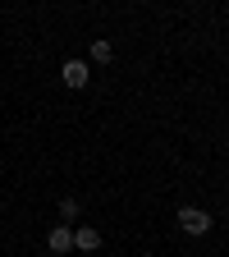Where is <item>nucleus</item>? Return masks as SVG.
Masks as SVG:
<instances>
[{
    "mask_svg": "<svg viewBox=\"0 0 229 257\" xmlns=\"http://www.w3.org/2000/svg\"><path fill=\"white\" fill-rule=\"evenodd\" d=\"M46 243H51V252H69L74 248V230H69V225H55Z\"/></svg>",
    "mask_w": 229,
    "mask_h": 257,
    "instance_id": "nucleus-3",
    "label": "nucleus"
},
{
    "mask_svg": "<svg viewBox=\"0 0 229 257\" xmlns=\"http://www.w3.org/2000/svg\"><path fill=\"white\" fill-rule=\"evenodd\" d=\"M74 248H83V252H96V248H101V234H96L92 225H83V230H74Z\"/></svg>",
    "mask_w": 229,
    "mask_h": 257,
    "instance_id": "nucleus-4",
    "label": "nucleus"
},
{
    "mask_svg": "<svg viewBox=\"0 0 229 257\" xmlns=\"http://www.w3.org/2000/svg\"><path fill=\"white\" fill-rule=\"evenodd\" d=\"M87 64L83 60H64V87H87Z\"/></svg>",
    "mask_w": 229,
    "mask_h": 257,
    "instance_id": "nucleus-2",
    "label": "nucleus"
},
{
    "mask_svg": "<svg viewBox=\"0 0 229 257\" xmlns=\"http://www.w3.org/2000/svg\"><path fill=\"white\" fill-rule=\"evenodd\" d=\"M110 55H115V46H110L106 37H96V42H92V60H96V64H106Z\"/></svg>",
    "mask_w": 229,
    "mask_h": 257,
    "instance_id": "nucleus-5",
    "label": "nucleus"
},
{
    "mask_svg": "<svg viewBox=\"0 0 229 257\" xmlns=\"http://www.w3.org/2000/svg\"><path fill=\"white\" fill-rule=\"evenodd\" d=\"M174 220L183 225L188 234H206V230H211V216H206L202 207H179V216H174Z\"/></svg>",
    "mask_w": 229,
    "mask_h": 257,
    "instance_id": "nucleus-1",
    "label": "nucleus"
},
{
    "mask_svg": "<svg viewBox=\"0 0 229 257\" xmlns=\"http://www.w3.org/2000/svg\"><path fill=\"white\" fill-rule=\"evenodd\" d=\"M60 216H64V220H78V198H64V202H60Z\"/></svg>",
    "mask_w": 229,
    "mask_h": 257,
    "instance_id": "nucleus-6",
    "label": "nucleus"
}]
</instances>
